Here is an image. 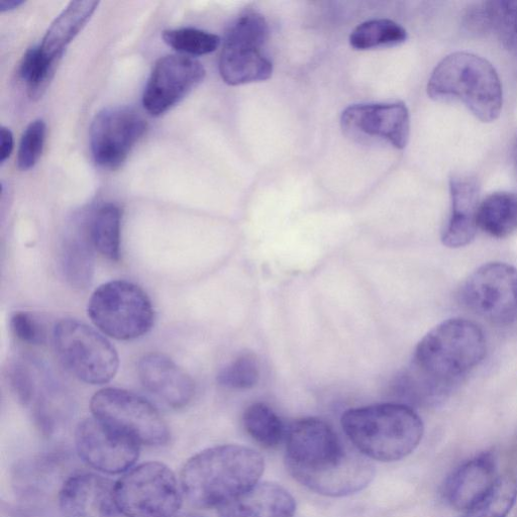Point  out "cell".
Instances as JSON below:
<instances>
[{
  "label": "cell",
  "mask_w": 517,
  "mask_h": 517,
  "mask_svg": "<svg viewBox=\"0 0 517 517\" xmlns=\"http://www.w3.org/2000/svg\"><path fill=\"white\" fill-rule=\"evenodd\" d=\"M486 354L482 330L465 319L448 320L419 343L410 366L395 382L396 393L412 404L444 400Z\"/></svg>",
  "instance_id": "cell-1"
},
{
  "label": "cell",
  "mask_w": 517,
  "mask_h": 517,
  "mask_svg": "<svg viewBox=\"0 0 517 517\" xmlns=\"http://www.w3.org/2000/svg\"><path fill=\"white\" fill-rule=\"evenodd\" d=\"M285 462L296 481L331 497L355 494L369 486L375 475L369 459L345 445L334 429L319 419H303L291 425Z\"/></svg>",
  "instance_id": "cell-2"
},
{
  "label": "cell",
  "mask_w": 517,
  "mask_h": 517,
  "mask_svg": "<svg viewBox=\"0 0 517 517\" xmlns=\"http://www.w3.org/2000/svg\"><path fill=\"white\" fill-rule=\"evenodd\" d=\"M264 459L253 449L224 445L206 449L183 466V495L200 508L221 507L256 485L264 472Z\"/></svg>",
  "instance_id": "cell-3"
},
{
  "label": "cell",
  "mask_w": 517,
  "mask_h": 517,
  "mask_svg": "<svg viewBox=\"0 0 517 517\" xmlns=\"http://www.w3.org/2000/svg\"><path fill=\"white\" fill-rule=\"evenodd\" d=\"M342 428L353 446L369 459L399 461L420 445L424 425L403 403H383L347 410Z\"/></svg>",
  "instance_id": "cell-4"
},
{
  "label": "cell",
  "mask_w": 517,
  "mask_h": 517,
  "mask_svg": "<svg viewBox=\"0 0 517 517\" xmlns=\"http://www.w3.org/2000/svg\"><path fill=\"white\" fill-rule=\"evenodd\" d=\"M428 94L435 100H461L484 123L495 121L502 110V85L495 68L471 53L443 59L429 80Z\"/></svg>",
  "instance_id": "cell-5"
},
{
  "label": "cell",
  "mask_w": 517,
  "mask_h": 517,
  "mask_svg": "<svg viewBox=\"0 0 517 517\" xmlns=\"http://www.w3.org/2000/svg\"><path fill=\"white\" fill-rule=\"evenodd\" d=\"M88 317L99 331L120 341L143 337L155 322L154 307L147 293L126 280L100 285L89 300Z\"/></svg>",
  "instance_id": "cell-6"
},
{
  "label": "cell",
  "mask_w": 517,
  "mask_h": 517,
  "mask_svg": "<svg viewBox=\"0 0 517 517\" xmlns=\"http://www.w3.org/2000/svg\"><path fill=\"white\" fill-rule=\"evenodd\" d=\"M183 492L174 472L160 462L134 466L115 482V499L123 517H172Z\"/></svg>",
  "instance_id": "cell-7"
},
{
  "label": "cell",
  "mask_w": 517,
  "mask_h": 517,
  "mask_svg": "<svg viewBox=\"0 0 517 517\" xmlns=\"http://www.w3.org/2000/svg\"><path fill=\"white\" fill-rule=\"evenodd\" d=\"M53 342L62 365L80 381L102 385L115 378L120 366L118 352L91 327L63 320L54 329Z\"/></svg>",
  "instance_id": "cell-8"
},
{
  "label": "cell",
  "mask_w": 517,
  "mask_h": 517,
  "mask_svg": "<svg viewBox=\"0 0 517 517\" xmlns=\"http://www.w3.org/2000/svg\"><path fill=\"white\" fill-rule=\"evenodd\" d=\"M98 421L134 439L142 446L168 444L170 431L160 411L146 398L120 388H105L91 399Z\"/></svg>",
  "instance_id": "cell-9"
},
{
  "label": "cell",
  "mask_w": 517,
  "mask_h": 517,
  "mask_svg": "<svg viewBox=\"0 0 517 517\" xmlns=\"http://www.w3.org/2000/svg\"><path fill=\"white\" fill-rule=\"evenodd\" d=\"M460 297L479 317L495 324L517 320V269L505 263H488L465 281Z\"/></svg>",
  "instance_id": "cell-10"
},
{
  "label": "cell",
  "mask_w": 517,
  "mask_h": 517,
  "mask_svg": "<svg viewBox=\"0 0 517 517\" xmlns=\"http://www.w3.org/2000/svg\"><path fill=\"white\" fill-rule=\"evenodd\" d=\"M146 131L145 119L134 109L102 110L90 127V147L95 163L106 169L119 168Z\"/></svg>",
  "instance_id": "cell-11"
},
{
  "label": "cell",
  "mask_w": 517,
  "mask_h": 517,
  "mask_svg": "<svg viewBox=\"0 0 517 517\" xmlns=\"http://www.w3.org/2000/svg\"><path fill=\"white\" fill-rule=\"evenodd\" d=\"M75 446L85 463L110 475L124 474L132 469L142 447L134 439L94 417L83 420L77 426Z\"/></svg>",
  "instance_id": "cell-12"
},
{
  "label": "cell",
  "mask_w": 517,
  "mask_h": 517,
  "mask_svg": "<svg viewBox=\"0 0 517 517\" xmlns=\"http://www.w3.org/2000/svg\"><path fill=\"white\" fill-rule=\"evenodd\" d=\"M205 73L203 65L190 56L160 58L144 91L145 110L153 117L164 115L203 81Z\"/></svg>",
  "instance_id": "cell-13"
},
{
  "label": "cell",
  "mask_w": 517,
  "mask_h": 517,
  "mask_svg": "<svg viewBox=\"0 0 517 517\" xmlns=\"http://www.w3.org/2000/svg\"><path fill=\"white\" fill-rule=\"evenodd\" d=\"M341 125L351 138L385 141L397 149L405 148L409 138V113L402 101L351 106L343 112Z\"/></svg>",
  "instance_id": "cell-14"
},
{
  "label": "cell",
  "mask_w": 517,
  "mask_h": 517,
  "mask_svg": "<svg viewBox=\"0 0 517 517\" xmlns=\"http://www.w3.org/2000/svg\"><path fill=\"white\" fill-rule=\"evenodd\" d=\"M63 517H123L115 499V482L94 473H77L61 487Z\"/></svg>",
  "instance_id": "cell-15"
},
{
  "label": "cell",
  "mask_w": 517,
  "mask_h": 517,
  "mask_svg": "<svg viewBox=\"0 0 517 517\" xmlns=\"http://www.w3.org/2000/svg\"><path fill=\"white\" fill-rule=\"evenodd\" d=\"M452 209L443 231V244L449 248L469 245L476 237L480 206V184L469 173L454 174L450 179Z\"/></svg>",
  "instance_id": "cell-16"
},
{
  "label": "cell",
  "mask_w": 517,
  "mask_h": 517,
  "mask_svg": "<svg viewBox=\"0 0 517 517\" xmlns=\"http://www.w3.org/2000/svg\"><path fill=\"white\" fill-rule=\"evenodd\" d=\"M140 380L153 394L169 406H187L195 394L190 375L165 355L152 353L144 356L138 366Z\"/></svg>",
  "instance_id": "cell-17"
},
{
  "label": "cell",
  "mask_w": 517,
  "mask_h": 517,
  "mask_svg": "<svg viewBox=\"0 0 517 517\" xmlns=\"http://www.w3.org/2000/svg\"><path fill=\"white\" fill-rule=\"evenodd\" d=\"M498 479L494 457L483 454L462 465L448 478L444 496L454 508L468 511L493 488Z\"/></svg>",
  "instance_id": "cell-18"
},
{
  "label": "cell",
  "mask_w": 517,
  "mask_h": 517,
  "mask_svg": "<svg viewBox=\"0 0 517 517\" xmlns=\"http://www.w3.org/2000/svg\"><path fill=\"white\" fill-rule=\"evenodd\" d=\"M295 509V500L285 488L272 482H258L219 507V517H293Z\"/></svg>",
  "instance_id": "cell-19"
},
{
  "label": "cell",
  "mask_w": 517,
  "mask_h": 517,
  "mask_svg": "<svg viewBox=\"0 0 517 517\" xmlns=\"http://www.w3.org/2000/svg\"><path fill=\"white\" fill-rule=\"evenodd\" d=\"M94 250L83 215L73 224L62 245V271L71 286L85 289L91 284L94 275Z\"/></svg>",
  "instance_id": "cell-20"
},
{
  "label": "cell",
  "mask_w": 517,
  "mask_h": 517,
  "mask_svg": "<svg viewBox=\"0 0 517 517\" xmlns=\"http://www.w3.org/2000/svg\"><path fill=\"white\" fill-rule=\"evenodd\" d=\"M219 70L227 84L238 86L268 80L273 65L260 49L223 44Z\"/></svg>",
  "instance_id": "cell-21"
},
{
  "label": "cell",
  "mask_w": 517,
  "mask_h": 517,
  "mask_svg": "<svg viewBox=\"0 0 517 517\" xmlns=\"http://www.w3.org/2000/svg\"><path fill=\"white\" fill-rule=\"evenodd\" d=\"M99 3L93 0H79L71 3L54 21L40 48L50 59L60 61L68 45L82 31Z\"/></svg>",
  "instance_id": "cell-22"
},
{
  "label": "cell",
  "mask_w": 517,
  "mask_h": 517,
  "mask_svg": "<svg viewBox=\"0 0 517 517\" xmlns=\"http://www.w3.org/2000/svg\"><path fill=\"white\" fill-rule=\"evenodd\" d=\"M478 34L493 33L517 57V0H496L476 5Z\"/></svg>",
  "instance_id": "cell-23"
},
{
  "label": "cell",
  "mask_w": 517,
  "mask_h": 517,
  "mask_svg": "<svg viewBox=\"0 0 517 517\" xmlns=\"http://www.w3.org/2000/svg\"><path fill=\"white\" fill-rule=\"evenodd\" d=\"M91 243L102 256L118 261L121 256L122 212L115 203H103L85 214Z\"/></svg>",
  "instance_id": "cell-24"
},
{
  "label": "cell",
  "mask_w": 517,
  "mask_h": 517,
  "mask_svg": "<svg viewBox=\"0 0 517 517\" xmlns=\"http://www.w3.org/2000/svg\"><path fill=\"white\" fill-rule=\"evenodd\" d=\"M478 228L494 238H506L517 231V195L495 192L479 206Z\"/></svg>",
  "instance_id": "cell-25"
},
{
  "label": "cell",
  "mask_w": 517,
  "mask_h": 517,
  "mask_svg": "<svg viewBox=\"0 0 517 517\" xmlns=\"http://www.w3.org/2000/svg\"><path fill=\"white\" fill-rule=\"evenodd\" d=\"M407 40L406 30L390 20H372L359 25L350 36L358 51L393 48Z\"/></svg>",
  "instance_id": "cell-26"
},
{
  "label": "cell",
  "mask_w": 517,
  "mask_h": 517,
  "mask_svg": "<svg viewBox=\"0 0 517 517\" xmlns=\"http://www.w3.org/2000/svg\"><path fill=\"white\" fill-rule=\"evenodd\" d=\"M243 423L247 433L266 448L277 447L285 435L280 418L264 403L250 405L244 413Z\"/></svg>",
  "instance_id": "cell-27"
},
{
  "label": "cell",
  "mask_w": 517,
  "mask_h": 517,
  "mask_svg": "<svg viewBox=\"0 0 517 517\" xmlns=\"http://www.w3.org/2000/svg\"><path fill=\"white\" fill-rule=\"evenodd\" d=\"M58 63L59 61L48 58L40 46L26 52L19 67V77L32 98H39L44 94Z\"/></svg>",
  "instance_id": "cell-28"
},
{
  "label": "cell",
  "mask_w": 517,
  "mask_h": 517,
  "mask_svg": "<svg viewBox=\"0 0 517 517\" xmlns=\"http://www.w3.org/2000/svg\"><path fill=\"white\" fill-rule=\"evenodd\" d=\"M517 498V482L499 478L493 488L464 517H506Z\"/></svg>",
  "instance_id": "cell-29"
},
{
  "label": "cell",
  "mask_w": 517,
  "mask_h": 517,
  "mask_svg": "<svg viewBox=\"0 0 517 517\" xmlns=\"http://www.w3.org/2000/svg\"><path fill=\"white\" fill-rule=\"evenodd\" d=\"M163 40L169 47L189 56L214 53L221 45L217 35L192 28L165 31Z\"/></svg>",
  "instance_id": "cell-30"
},
{
  "label": "cell",
  "mask_w": 517,
  "mask_h": 517,
  "mask_svg": "<svg viewBox=\"0 0 517 517\" xmlns=\"http://www.w3.org/2000/svg\"><path fill=\"white\" fill-rule=\"evenodd\" d=\"M268 38L269 27L265 18L256 12H247L229 28L223 44L261 50Z\"/></svg>",
  "instance_id": "cell-31"
},
{
  "label": "cell",
  "mask_w": 517,
  "mask_h": 517,
  "mask_svg": "<svg viewBox=\"0 0 517 517\" xmlns=\"http://www.w3.org/2000/svg\"><path fill=\"white\" fill-rule=\"evenodd\" d=\"M260 379V366L256 355L244 352L224 367L218 375L220 385L238 390L251 389Z\"/></svg>",
  "instance_id": "cell-32"
},
{
  "label": "cell",
  "mask_w": 517,
  "mask_h": 517,
  "mask_svg": "<svg viewBox=\"0 0 517 517\" xmlns=\"http://www.w3.org/2000/svg\"><path fill=\"white\" fill-rule=\"evenodd\" d=\"M41 375L40 367L29 361L18 360L10 366L9 382L23 404L33 403Z\"/></svg>",
  "instance_id": "cell-33"
},
{
  "label": "cell",
  "mask_w": 517,
  "mask_h": 517,
  "mask_svg": "<svg viewBox=\"0 0 517 517\" xmlns=\"http://www.w3.org/2000/svg\"><path fill=\"white\" fill-rule=\"evenodd\" d=\"M46 124L43 120L32 122L23 134L18 152V167L28 171L38 163L45 145Z\"/></svg>",
  "instance_id": "cell-34"
},
{
  "label": "cell",
  "mask_w": 517,
  "mask_h": 517,
  "mask_svg": "<svg viewBox=\"0 0 517 517\" xmlns=\"http://www.w3.org/2000/svg\"><path fill=\"white\" fill-rule=\"evenodd\" d=\"M15 336L24 343L41 345L46 341L44 328L28 313H17L11 321Z\"/></svg>",
  "instance_id": "cell-35"
},
{
  "label": "cell",
  "mask_w": 517,
  "mask_h": 517,
  "mask_svg": "<svg viewBox=\"0 0 517 517\" xmlns=\"http://www.w3.org/2000/svg\"><path fill=\"white\" fill-rule=\"evenodd\" d=\"M14 150V136L10 129L0 128V163L4 164Z\"/></svg>",
  "instance_id": "cell-36"
},
{
  "label": "cell",
  "mask_w": 517,
  "mask_h": 517,
  "mask_svg": "<svg viewBox=\"0 0 517 517\" xmlns=\"http://www.w3.org/2000/svg\"><path fill=\"white\" fill-rule=\"evenodd\" d=\"M24 4L22 0H0V12H11L19 9Z\"/></svg>",
  "instance_id": "cell-37"
},
{
  "label": "cell",
  "mask_w": 517,
  "mask_h": 517,
  "mask_svg": "<svg viewBox=\"0 0 517 517\" xmlns=\"http://www.w3.org/2000/svg\"><path fill=\"white\" fill-rule=\"evenodd\" d=\"M513 162H514V167H515V170H516V173H517V136H516V139L514 141V144H513Z\"/></svg>",
  "instance_id": "cell-38"
},
{
  "label": "cell",
  "mask_w": 517,
  "mask_h": 517,
  "mask_svg": "<svg viewBox=\"0 0 517 517\" xmlns=\"http://www.w3.org/2000/svg\"><path fill=\"white\" fill-rule=\"evenodd\" d=\"M172 517H204L196 513H177Z\"/></svg>",
  "instance_id": "cell-39"
}]
</instances>
